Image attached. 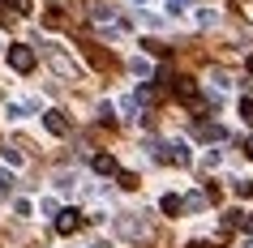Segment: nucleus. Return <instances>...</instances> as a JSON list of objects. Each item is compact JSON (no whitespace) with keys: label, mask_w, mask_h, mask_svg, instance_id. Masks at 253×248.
I'll use <instances>...</instances> for the list:
<instances>
[{"label":"nucleus","mask_w":253,"mask_h":248,"mask_svg":"<svg viewBox=\"0 0 253 248\" xmlns=\"http://www.w3.org/2000/svg\"><path fill=\"white\" fill-rule=\"evenodd\" d=\"M155 158L168 163V167H189V145L185 142H159L155 145Z\"/></svg>","instance_id":"nucleus-1"},{"label":"nucleus","mask_w":253,"mask_h":248,"mask_svg":"<svg viewBox=\"0 0 253 248\" xmlns=\"http://www.w3.org/2000/svg\"><path fill=\"white\" fill-rule=\"evenodd\" d=\"M43 56L52 60V69H56V73H60V77H65V81H73V77H78V73H82V69H78V60H69V56L60 52L56 43H43Z\"/></svg>","instance_id":"nucleus-2"},{"label":"nucleus","mask_w":253,"mask_h":248,"mask_svg":"<svg viewBox=\"0 0 253 248\" xmlns=\"http://www.w3.org/2000/svg\"><path fill=\"white\" fill-rule=\"evenodd\" d=\"M116 231L125 235V240H146V235H150V222H146V214H120V218H116Z\"/></svg>","instance_id":"nucleus-3"},{"label":"nucleus","mask_w":253,"mask_h":248,"mask_svg":"<svg viewBox=\"0 0 253 248\" xmlns=\"http://www.w3.org/2000/svg\"><path fill=\"white\" fill-rule=\"evenodd\" d=\"M9 65H13V73H30V69H35V47L13 43V47H9Z\"/></svg>","instance_id":"nucleus-4"},{"label":"nucleus","mask_w":253,"mask_h":248,"mask_svg":"<svg viewBox=\"0 0 253 248\" xmlns=\"http://www.w3.org/2000/svg\"><path fill=\"white\" fill-rule=\"evenodd\" d=\"M43 129L52 133V137H69V116L52 107V111H43Z\"/></svg>","instance_id":"nucleus-5"},{"label":"nucleus","mask_w":253,"mask_h":248,"mask_svg":"<svg viewBox=\"0 0 253 248\" xmlns=\"http://www.w3.org/2000/svg\"><path fill=\"white\" fill-rule=\"evenodd\" d=\"M82 227V214L78 210H56V235H73Z\"/></svg>","instance_id":"nucleus-6"},{"label":"nucleus","mask_w":253,"mask_h":248,"mask_svg":"<svg viewBox=\"0 0 253 248\" xmlns=\"http://www.w3.org/2000/svg\"><path fill=\"white\" fill-rule=\"evenodd\" d=\"M223 222H227V227H240V231H249V235H253V214H245V210H227Z\"/></svg>","instance_id":"nucleus-7"},{"label":"nucleus","mask_w":253,"mask_h":248,"mask_svg":"<svg viewBox=\"0 0 253 248\" xmlns=\"http://www.w3.org/2000/svg\"><path fill=\"white\" fill-rule=\"evenodd\" d=\"M94 171H99V176H116V158H112V154H94Z\"/></svg>","instance_id":"nucleus-8"},{"label":"nucleus","mask_w":253,"mask_h":248,"mask_svg":"<svg viewBox=\"0 0 253 248\" xmlns=\"http://www.w3.org/2000/svg\"><path fill=\"white\" fill-rule=\"evenodd\" d=\"M159 210H163V214H172V218H176V214H180V210H185V197H176V193H168V197H163V201H159Z\"/></svg>","instance_id":"nucleus-9"},{"label":"nucleus","mask_w":253,"mask_h":248,"mask_svg":"<svg viewBox=\"0 0 253 248\" xmlns=\"http://www.w3.org/2000/svg\"><path fill=\"white\" fill-rule=\"evenodd\" d=\"M202 142H223V137H227V129H223V124H202Z\"/></svg>","instance_id":"nucleus-10"},{"label":"nucleus","mask_w":253,"mask_h":248,"mask_svg":"<svg viewBox=\"0 0 253 248\" xmlns=\"http://www.w3.org/2000/svg\"><path fill=\"white\" fill-rule=\"evenodd\" d=\"M129 69H133L137 77H150V73H155V69H150V60H146V56H133V60H129Z\"/></svg>","instance_id":"nucleus-11"},{"label":"nucleus","mask_w":253,"mask_h":248,"mask_svg":"<svg viewBox=\"0 0 253 248\" xmlns=\"http://www.w3.org/2000/svg\"><path fill=\"white\" fill-rule=\"evenodd\" d=\"M116 180H120V188H129V193H133V188H142V180H137L133 171H116Z\"/></svg>","instance_id":"nucleus-12"},{"label":"nucleus","mask_w":253,"mask_h":248,"mask_svg":"<svg viewBox=\"0 0 253 248\" xmlns=\"http://www.w3.org/2000/svg\"><path fill=\"white\" fill-rule=\"evenodd\" d=\"M13 171H4V167H0V193H13Z\"/></svg>","instance_id":"nucleus-13"},{"label":"nucleus","mask_w":253,"mask_h":248,"mask_svg":"<svg viewBox=\"0 0 253 248\" xmlns=\"http://www.w3.org/2000/svg\"><path fill=\"white\" fill-rule=\"evenodd\" d=\"M232 193H236V197H253V180H236V184H232Z\"/></svg>","instance_id":"nucleus-14"},{"label":"nucleus","mask_w":253,"mask_h":248,"mask_svg":"<svg viewBox=\"0 0 253 248\" xmlns=\"http://www.w3.org/2000/svg\"><path fill=\"white\" fill-rule=\"evenodd\" d=\"M0 154H4V163H9V167H17V163H22V154H17L13 145H0Z\"/></svg>","instance_id":"nucleus-15"},{"label":"nucleus","mask_w":253,"mask_h":248,"mask_svg":"<svg viewBox=\"0 0 253 248\" xmlns=\"http://www.w3.org/2000/svg\"><path fill=\"white\" fill-rule=\"evenodd\" d=\"M73 184H78V176H69V171H60V176H56V188H73Z\"/></svg>","instance_id":"nucleus-16"},{"label":"nucleus","mask_w":253,"mask_h":248,"mask_svg":"<svg viewBox=\"0 0 253 248\" xmlns=\"http://www.w3.org/2000/svg\"><path fill=\"white\" fill-rule=\"evenodd\" d=\"M240 116H245V124H253V99H240Z\"/></svg>","instance_id":"nucleus-17"},{"label":"nucleus","mask_w":253,"mask_h":248,"mask_svg":"<svg viewBox=\"0 0 253 248\" xmlns=\"http://www.w3.org/2000/svg\"><path fill=\"white\" fill-rule=\"evenodd\" d=\"M142 47H146V52H155V56H168V47H163L159 39H146V43H142Z\"/></svg>","instance_id":"nucleus-18"},{"label":"nucleus","mask_w":253,"mask_h":248,"mask_svg":"<svg viewBox=\"0 0 253 248\" xmlns=\"http://www.w3.org/2000/svg\"><path fill=\"white\" fill-rule=\"evenodd\" d=\"M185 210H206V197H202V193H198V197H189Z\"/></svg>","instance_id":"nucleus-19"},{"label":"nucleus","mask_w":253,"mask_h":248,"mask_svg":"<svg viewBox=\"0 0 253 248\" xmlns=\"http://www.w3.org/2000/svg\"><path fill=\"white\" fill-rule=\"evenodd\" d=\"M9 4H13L17 13H30V0H9Z\"/></svg>","instance_id":"nucleus-20"},{"label":"nucleus","mask_w":253,"mask_h":248,"mask_svg":"<svg viewBox=\"0 0 253 248\" xmlns=\"http://www.w3.org/2000/svg\"><path fill=\"white\" fill-rule=\"evenodd\" d=\"M168 4H172V13H180V9H185V0H168Z\"/></svg>","instance_id":"nucleus-21"},{"label":"nucleus","mask_w":253,"mask_h":248,"mask_svg":"<svg viewBox=\"0 0 253 248\" xmlns=\"http://www.w3.org/2000/svg\"><path fill=\"white\" fill-rule=\"evenodd\" d=\"M90 248H112V244H107V240H94V244Z\"/></svg>","instance_id":"nucleus-22"},{"label":"nucleus","mask_w":253,"mask_h":248,"mask_svg":"<svg viewBox=\"0 0 253 248\" xmlns=\"http://www.w3.org/2000/svg\"><path fill=\"white\" fill-rule=\"evenodd\" d=\"M245 154H249V158H253V137H249V142H245Z\"/></svg>","instance_id":"nucleus-23"},{"label":"nucleus","mask_w":253,"mask_h":248,"mask_svg":"<svg viewBox=\"0 0 253 248\" xmlns=\"http://www.w3.org/2000/svg\"><path fill=\"white\" fill-rule=\"evenodd\" d=\"M245 248H253V235H249V240H245Z\"/></svg>","instance_id":"nucleus-24"},{"label":"nucleus","mask_w":253,"mask_h":248,"mask_svg":"<svg viewBox=\"0 0 253 248\" xmlns=\"http://www.w3.org/2000/svg\"><path fill=\"white\" fill-rule=\"evenodd\" d=\"M90 4H107V0H90Z\"/></svg>","instance_id":"nucleus-25"},{"label":"nucleus","mask_w":253,"mask_h":248,"mask_svg":"<svg viewBox=\"0 0 253 248\" xmlns=\"http://www.w3.org/2000/svg\"><path fill=\"white\" fill-rule=\"evenodd\" d=\"M249 73H253V56H249Z\"/></svg>","instance_id":"nucleus-26"},{"label":"nucleus","mask_w":253,"mask_h":248,"mask_svg":"<svg viewBox=\"0 0 253 248\" xmlns=\"http://www.w3.org/2000/svg\"><path fill=\"white\" fill-rule=\"evenodd\" d=\"M137 4H150V0H137Z\"/></svg>","instance_id":"nucleus-27"},{"label":"nucleus","mask_w":253,"mask_h":248,"mask_svg":"<svg viewBox=\"0 0 253 248\" xmlns=\"http://www.w3.org/2000/svg\"><path fill=\"white\" fill-rule=\"evenodd\" d=\"M0 52H4V47H0Z\"/></svg>","instance_id":"nucleus-28"}]
</instances>
